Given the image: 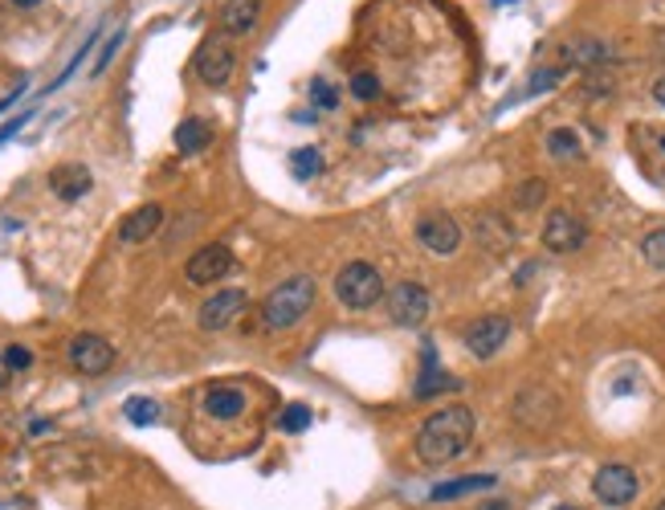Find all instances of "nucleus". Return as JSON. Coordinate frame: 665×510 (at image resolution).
Wrapping results in <instances>:
<instances>
[{
    "instance_id": "obj_27",
    "label": "nucleus",
    "mask_w": 665,
    "mask_h": 510,
    "mask_svg": "<svg viewBox=\"0 0 665 510\" xmlns=\"http://www.w3.org/2000/svg\"><path fill=\"white\" fill-rule=\"evenodd\" d=\"M543 201H548V184H543V180H527V184H518V192H515L518 208H539Z\"/></svg>"
},
{
    "instance_id": "obj_1",
    "label": "nucleus",
    "mask_w": 665,
    "mask_h": 510,
    "mask_svg": "<svg viewBox=\"0 0 665 510\" xmlns=\"http://www.w3.org/2000/svg\"><path fill=\"white\" fill-rule=\"evenodd\" d=\"M474 429H478V421H474V408L466 405H450L432 412L416 433V458L425 466H450L469 449Z\"/></svg>"
},
{
    "instance_id": "obj_11",
    "label": "nucleus",
    "mask_w": 665,
    "mask_h": 510,
    "mask_svg": "<svg viewBox=\"0 0 665 510\" xmlns=\"http://www.w3.org/2000/svg\"><path fill=\"white\" fill-rule=\"evenodd\" d=\"M229 270H234V254H229V245H200L197 254L188 257L184 278H188L192 286H213V282H221Z\"/></svg>"
},
{
    "instance_id": "obj_10",
    "label": "nucleus",
    "mask_w": 665,
    "mask_h": 510,
    "mask_svg": "<svg viewBox=\"0 0 665 510\" xmlns=\"http://www.w3.org/2000/svg\"><path fill=\"white\" fill-rule=\"evenodd\" d=\"M388 315L400 327H421L429 319V290L421 286V282H400V286H392L388 290Z\"/></svg>"
},
{
    "instance_id": "obj_22",
    "label": "nucleus",
    "mask_w": 665,
    "mask_h": 510,
    "mask_svg": "<svg viewBox=\"0 0 665 510\" xmlns=\"http://www.w3.org/2000/svg\"><path fill=\"white\" fill-rule=\"evenodd\" d=\"M123 417H127L131 425H155V421H160V405H155L151 396H127Z\"/></svg>"
},
{
    "instance_id": "obj_30",
    "label": "nucleus",
    "mask_w": 665,
    "mask_h": 510,
    "mask_svg": "<svg viewBox=\"0 0 665 510\" xmlns=\"http://www.w3.org/2000/svg\"><path fill=\"white\" fill-rule=\"evenodd\" d=\"M118 46H123V29H118V34L111 37V41H106V46H102L99 62H95V74H102V69L111 66V58H115V53H118Z\"/></svg>"
},
{
    "instance_id": "obj_33",
    "label": "nucleus",
    "mask_w": 665,
    "mask_h": 510,
    "mask_svg": "<svg viewBox=\"0 0 665 510\" xmlns=\"http://www.w3.org/2000/svg\"><path fill=\"white\" fill-rule=\"evenodd\" d=\"M9 380H13V368H9V359L0 352V388H9Z\"/></svg>"
},
{
    "instance_id": "obj_8",
    "label": "nucleus",
    "mask_w": 665,
    "mask_h": 510,
    "mask_svg": "<svg viewBox=\"0 0 665 510\" xmlns=\"http://www.w3.org/2000/svg\"><path fill=\"white\" fill-rule=\"evenodd\" d=\"M234 66H237V53L225 37H209L197 50V74L204 86H225L234 78Z\"/></svg>"
},
{
    "instance_id": "obj_35",
    "label": "nucleus",
    "mask_w": 665,
    "mask_h": 510,
    "mask_svg": "<svg viewBox=\"0 0 665 510\" xmlns=\"http://www.w3.org/2000/svg\"><path fill=\"white\" fill-rule=\"evenodd\" d=\"M653 99H657V102L665 106V78H657V82H653Z\"/></svg>"
},
{
    "instance_id": "obj_26",
    "label": "nucleus",
    "mask_w": 665,
    "mask_h": 510,
    "mask_svg": "<svg viewBox=\"0 0 665 510\" xmlns=\"http://www.w3.org/2000/svg\"><path fill=\"white\" fill-rule=\"evenodd\" d=\"M306 425H311V408L306 405H286L283 412H278V429H283V433H302Z\"/></svg>"
},
{
    "instance_id": "obj_21",
    "label": "nucleus",
    "mask_w": 665,
    "mask_h": 510,
    "mask_svg": "<svg viewBox=\"0 0 665 510\" xmlns=\"http://www.w3.org/2000/svg\"><path fill=\"white\" fill-rule=\"evenodd\" d=\"M567 58H572L576 66H600V62H608V46L597 41V37H580V41L567 46Z\"/></svg>"
},
{
    "instance_id": "obj_23",
    "label": "nucleus",
    "mask_w": 665,
    "mask_h": 510,
    "mask_svg": "<svg viewBox=\"0 0 665 510\" xmlns=\"http://www.w3.org/2000/svg\"><path fill=\"white\" fill-rule=\"evenodd\" d=\"M290 171L299 176V180H311L323 171V152L318 148H299V152L290 155Z\"/></svg>"
},
{
    "instance_id": "obj_15",
    "label": "nucleus",
    "mask_w": 665,
    "mask_h": 510,
    "mask_svg": "<svg viewBox=\"0 0 665 510\" xmlns=\"http://www.w3.org/2000/svg\"><path fill=\"white\" fill-rule=\"evenodd\" d=\"M90 184H95V176H90L86 164H58L50 171V188L58 201H83L86 192H90Z\"/></svg>"
},
{
    "instance_id": "obj_18",
    "label": "nucleus",
    "mask_w": 665,
    "mask_h": 510,
    "mask_svg": "<svg viewBox=\"0 0 665 510\" xmlns=\"http://www.w3.org/2000/svg\"><path fill=\"white\" fill-rule=\"evenodd\" d=\"M204 412L216 417V421H234L246 412V396L237 388H209L204 392Z\"/></svg>"
},
{
    "instance_id": "obj_12",
    "label": "nucleus",
    "mask_w": 665,
    "mask_h": 510,
    "mask_svg": "<svg viewBox=\"0 0 665 510\" xmlns=\"http://www.w3.org/2000/svg\"><path fill=\"white\" fill-rule=\"evenodd\" d=\"M511 340V319L506 315H482L466 327V352L478 359H490L502 352V343Z\"/></svg>"
},
{
    "instance_id": "obj_36",
    "label": "nucleus",
    "mask_w": 665,
    "mask_h": 510,
    "mask_svg": "<svg viewBox=\"0 0 665 510\" xmlns=\"http://www.w3.org/2000/svg\"><path fill=\"white\" fill-rule=\"evenodd\" d=\"M13 4H21V9H34V4H41V0H13Z\"/></svg>"
},
{
    "instance_id": "obj_17",
    "label": "nucleus",
    "mask_w": 665,
    "mask_h": 510,
    "mask_svg": "<svg viewBox=\"0 0 665 510\" xmlns=\"http://www.w3.org/2000/svg\"><path fill=\"white\" fill-rule=\"evenodd\" d=\"M499 477L494 474H466V477H453V482H441L432 486V502H453V498H466V494H482V490H494Z\"/></svg>"
},
{
    "instance_id": "obj_7",
    "label": "nucleus",
    "mask_w": 665,
    "mask_h": 510,
    "mask_svg": "<svg viewBox=\"0 0 665 510\" xmlns=\"http://www.w3.org/2000/svg\"><path fill=\"white\" fill-rule=\"evenodd\" d=\"M246 306H250L246 290H216V294H209L197 310L200 331H225V327H234L237 319L246 315Z\"/></svg>"
},
{
    "instance_id": "obj_13",
    "label": "nucleus",
    "mask_w": 665,
    "mask_h": 510,
    "mask_svg": "<svg viewBox=\"0 0 665 510\" xmlns=\"http://www.w3.org/2000/svg\"><path fill=\"white\" fill-rule=\"evenodd\" d=\"M584 238H588V229H584L580 217L567 213V208H555L548 217V225H543V245H548L551 254H576L584 245Z\"/></svg>"
},
{
    "instance_id": "obj_16",
    "label": "nucleus",
    "mask_w": 665,
    "mask_h": 510,
    "mask_svg": "<svg viewBox=\"0 0 665 510\" xmlns=\"http://www.w3.org/2000/svg\"><path fill=\"white\" fill-rule=\"evenodd\" d=\"M160 225H164V208L160 204H139L135 213H127V221L118 225V238L127 241V245H139V241L155 238Z\"/></svg>"
},
{
    "instance_id": "obj_19",
    "label": "nucleus",
    "mask_w": 665,
    "mask_h": 510,
    "mask_svg": "<svg viewBox=\"0 0 665 510\" xmlns=\"http://www.w3.org/2000/svg\"><path fill=\"white\" fill-rule=\"evenodd\" d=\"M441 388H457V380H453L450 372H441V368H437V356H432V347H425V372H421V380H416L413 396L416 400H429V396H437Z\"/></svg>"
},
{
    "instance_id": "obj_34",
    "label": "nucleus",
    "mask_w": 665,
    "mask_h": 510,
    "mask_svg": "<svg viewBox=\"0 0 665 510\" xmlns=\"http://www.w3.org/2000/svg\"><path fill=\"white\" fill-rule=\"evenodd\" d=\"M478 510H511V502H506V498H494V502H482Z\"/></svg>"
},
{
    "instance_id": "obj_4",
    "label": "nucleus",
    "mask_w": 665,
    "mask_h": 510,
    "mask_svg": "<svg viewBox=\"0 0 665 510\" xmlns=\"http://www.w3.org/2000/svg\"><path fill=\"white\" fill-rule=\"evenodd\" d=\"M515 421L518 425L535 429V433H543V429H551L555 421H560V396H555L551 388H543V384L523 388L515 400Z\"/></svg>"
},
{
    "instance_id": "obj_5",
    "label": "nucleus",
    "mask_w": 665,
    "mask_h": 510,
    "mask_svg": "<svg viewBox=\"0 0 665 510\" xmlns=\"http://www.w3.org/2000/svg\"><path fill=\"white\" fill-rule=\"evenodd\" d=\"M641 490V482H637V470L632 466H600L597 477H592V494H597L604 507H629L632 498Z\"/></svg>"
},
{
    "instance_id": "obj_31",
    "label": "nucleus",
    "mask_w": 665,
    "mask_h": 510,
    "mask_svg": "<svg viewBox=\"0 0 665 510\" xmlns=\"http://www.w3.org/2000/svg\"><path fill=\"white\" fill-rule=\"evenodd\" d=\"M560 82V69H543V74H535L531 78V94H539V90H548V86Z\"/></svg>"
},
{
    "instance_id": "obj_39",
    "label": "nucleus",
    "mask_w": 665,
    "mask_h": 510,
    "mask_svg": "<svg viewBox=\"0 0 665 510\" xmlns=\"http://www.w3.org/2000/svg\"><path fill=\"white\" fill-rule=\"evenodd\" d=\"M499 4H506V0H499Z\"/></svg>"
},
{
    "instance_id": "obj_29",
    "label": "nucleus",
    "mask_w": 665,
    "mask_h": 510,
    "mask_svg": "<svg viewBox=\"0 0 665 510\" xmlns=\"http://www.w3.org/2000/svg\"><path fill=\"white\" fill-rule=\"evenodd\" d=\"M4 359H9L13 372H25V368L34 364V352H29L25 343H9V347H4Z\"/></svg>"
},
{
    "instance_id": "obj_2",
    "label": "nucleus",
    "mask_w": 665,
    "mask_h": 510,
    "mask_svg": "<svg viewBox=\"0 0 665 510\" xmlns=\"http://www.w3.org/2000/svg\"><path fill=\"white\" fill-rule=\"evenodd\" d=\"M311 306H315V278H311V273H294V278H286L283 286H274L266 294V303H262V323H266L269 331H286V327L302 323Z\"/></svg>"
},
{
    "instance_id": "obj_14",
    "label": "nucleus",
    "mask_w": 665,
    "mask_h": 510,
    "mask_svg": "<svg viewBox=\"0 0 665 510\" xmlns=\"http://www.w3.org/2000/svg\"><path fill=\"white\" fill-rule=\"evenodd\" d=\"M221 29L229 37H246L258 29V21H262V0H221Z\"/></svg>"
},
{
    "instance_id": "obj_25",
    "label": "nucleus",
    "mask_w": 665,
    "mask_h": 510,
    "mask_svg": "<svg viewBox=\"0 0 665 510\" xmlns=\"http://www.w3.org/2000/svg\"><path fill=\"white\" fill-rule=\"evenodd\" d=\"M641 257H645L653 270H665V229L645 233V241H641Z\"/></svg>"
},
{
    "instance_id": "obj_40",
    "label": "nucleus",
    "mask_w": 665,
    "mask_h": 510,
    "mask_svg": "<svg viewBox=\"0 0 665 510\" xmlns=\"http://www.w3.org/2000/svg\"><path fill=\"white\" fill-rule=\"evenodd\" d=\"M662 148H665V139H662Z\"/></svg>"
},
{
    "instance_id": "obj_38",
    "label": "nucleus",
    "mask_w": 665,
    "mask_h": 510,
    "mask_svg": "<svg viewBox=\"0 0 665 510\" xmlns=\"http://www.w3.org/2000/svg\"><path fill=\"white\" fill-rule=\"evenodd\" d=\"M555 510H580V507H555Z\"/></svg>"
},
{
    "instance_id": "obj_32",
    "label": "nucleus",
    "mask_w": 665,
    "mask_h": 510,
    "mask_svg": "<svg viewBox=\"0 0 665 510\" xmlns=\"http://www.w3.org/2000/svg\"><path fill=\"white\" fill-rule=\"evenodd\" d=\"M315 99H318V106H335V102H339V99H335V90L327 82L315 86Z\"/></svg>"
},
{
    "instance_id": "obj_6",
    "label": "nucleus",
    "mask_w": 665,
    "mask_h": 510,
    "mask_svg": "<svg viewBox=\"0 0 665 510\" xmlns=\"http://www.w3.org/2000/svg\"><path fill=\"white\" fill-rule=\"evenodd\" d=\"M70 356V368L83 375H102L111 372V364H115V347L102 340V335H95V331H83V335H74L66 347Z\"/></svg>"
},
{
    "instance_id": "obj_24",
    "label": "nucleus",
    "mask_w": 665,
    "mask_h": 510,
    "mask_svg": "<svg viewBox=\"0 0 665 510\" xmlns=\"http://www.w3.org/2000/svg\"><path fill=\"white\" fill-rule=\"evenodd\" d=\"M548 152L555 155V160H576L580 155V139H576V131H551L548 136Z\"/></svg>"
},
{
    "instance_id": "obj_3",
    "label": "nucleus",
    "mask_w": 665,
    "mask_h": 510,
    "mask_svg": "<svg viewBox=\"0 0 665 510\" xmlns=\"http://www.w3.org/2000/svg\"><path fill=\"white\" fill-rule=\"evenodd\" d=\"M384 294V278L376 266H367V262H348L343 270L335 273V298L351 310H367V306H376Z\"/></svg>"
},
{
    "instance_id": "obj_37",
    "label": "nucleus",
    "mask_w": 665,
    "mask_h": 510,
    "mask_svg": "<svg viewBox=\"0 0 665 510\" xmlns=\"http://www.w3.org/2000/svg\"><path fill=\"white\" fill-rule=\"evenodd\" d=\"M653 510H665V498H662V502H657V507H653Z\"/></svg>"
},
{
    "instance_id": "obj_20",
    "label": "nucleus",
    "mask_w": 665,
    "mask_h": 510,
    "mask_svg": "<svg viewBox=\"0 0 665 510\" xmlns=\"http://www.w3.org/2000/svg\"><path fill=\"white\" fill-rule=\"evenodd\" d=\"M209 143H213V127L204 119H184L180 127H176V148H180L184 155H200Z\"/></svg>"
},
{
    "instance_id": "obj_28",
    "label": "nucleus",
    "mask_w": 665,
    "mask_h": 510,
    "mask_svg": "<svg viewBox=\"0 0 665 510\" xmlns=\"http://www.w3.org/2000/svg\"><path fill=\"white\" fill-rule=\"evenodd\" d=\"M351 94H355V99H376V94H380V78H376V74H355V78H351Z\"/></svg>"
},
{
    "instance_id": "obj_9",
    "label": "nucleus",
    "mask_w": 665,
    "mask_h": 510,
    "mask_svg": "<svg viewBox=\"0 0 665 510\" xmlns=\"http://www.w3.org/2000/svg\"><path fill=\"white\" fill-rule=\"evenodd\" d=\"M416 238L421 245L437 257H450L457 254V245H462V229L453 221L450 213H425L421 221H416Z\"/></svg>"
}]
</instances>
